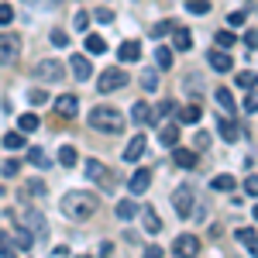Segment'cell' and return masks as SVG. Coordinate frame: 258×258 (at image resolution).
Returning a JSON list of instances; mask_svg holds the SVG:
<instances>
[{"label":"cell","instance_id":"6da1fadb","mask_svg":"<svg viewBox=\"0 0 258 258\" xmlns=\"http://www.w3.org/2000/svg\"><path fill=\"white\" fill-rule=\"evenodd\" d=\"M62 214L69 220H86L93 217V210H97V197L93 193H80V189H73V193H66L62 197Z\"/></svg>","mask_w":258,"mask_h":258},{"label":"cell","instance_id":"7a4b0ae2","mask_svg":"<svg viewBox=\"0 0 258 258\" xmlns=\"http://www.w3.org/2000/svg\"><path fill=\"white\" fill-rule=\"evenodd\" d=\"M90 124L97 131H103V135H120L124 131V114L117 107H93L90 110Z\"/></svg>","mask_w":258,"mask_h":258},{"label":"cell","instance_id":"3957f363","mask_svg":"<svg viewBox=\"0 0 258 258\" xmlns=\"http://www.w3.org/2000/svg\"><path fill=\"white\" fill-rule=\"evenodd\" d=\"M18 52H21V35L4 31L0 35V66H11V62L18 59Z\"/></svg>","mask_w":258,"mask_h":258},{"label":"cell","instance_id":"277c9868","mask_svg":"<svg viewBox=\"0 0 258 258\" xmlns=\"http://www.w3.org/2000/svg\"><path fill=\"white\" fill-rule=\"evenodd\" d=\"M120 86H127V73H124V69H107V73H100V80H97L100 93H114Z\"/></svg>","mask_w":258,"mask_h":258},{"label":"cell","instance_id":"5b68a950","mask_svg":"<svg viewBox=\"0 0 258 258\" xmlns=\"http://www.w3.org/2000/svg\"><path fill=\"white\" fill-rule=\"evenodd\" d=\"M83 172H86V179H93V182H100V186H114V176H107V165L97 162V159L83 162Z\"/></svg>","mask_w":258,"mask_h":258},{"label":"cell","instance_id":"8992f818","mask_svg":"<svg viewBox=\"0 0 258 258\" xmlns=\"http://www.w3.org/2000/svg\"><path fill=\"white\" fill-rule=\"evenodd\" d=\"M172 207H176L179 217H189L193 214V189L189 186H179L176 193H172Z\"/></svg>","mask_w":258,"mask_h":258},{"label":"cell","instance_id":"52a82bcc","mask_svg":"<svg viewBox=\"0 0 258 258\" xmlns=\"http://www.w3.org/2000/svg\"><path fill=\"white\" fill-rule=\"evenodd\" d=\"M35 76L38 80H48V83H59L66 73H62V66L59 62H52V59H41L38 66H35Z\"/></svg>","mask_w":258,"mask_h":258},{"label":"cell","instance_id":"ba28073f","mask_svg":"<svg viewBox=\"0 0 258 258\" xmlns=\"http://www.w3.org/2000/svg\"><path fill=\"white\" fill-rule=\"evenodd\" d=\"M207 62H210V69H217V73H231V69H234V59H231L220 45L207 52Z\"/></svg>","mask_w":258,"mask_h":258},{"label":"cell","instance_id":"9c48e42d","mask_svg":"<svg viewBox=\"0 0 258 258\" xmlns=\"http://www.w3.org/2000/svg\"><path fill=\"white\" fill-rule=\"evenodd\" d=\"M197 251H200V238H197V234H179L176 244H172V255H179V258L197 255Z\"/></svg>","mask_w":258,"mask_h":258},{"label":"cell","instance_id":"30bf717a","mask_svg":"<svg viewBox=\"0 0 258 258\" xmlns=\"http://www.w3.org/2000/svg\"><path fill=\"white\" fill-rule=\"evenodd\" d=\"M148 186H152V172H148V169H138L135 176L127 179V189H131L135 197H141V193H145Z\"/></svg>","mask_w":258,"mask_h":258},{"label":"cell","instance_id":"8fae6325","mask_svg":"<svg viewBox=\"0 0 258 258\" xmlns=\"http://www.w3.org/2000/svg\"><path fill=\"white\" fill-rule=\"evenodd\" d=\"M76 110H80V100L73 97V93H66V97L55 100V114H59V117H76Z\"/></svg>","mask_w":258,"mask_h":258},{"label":"cell","instance_id":"7c38bea8","mask_svg":"<svg viewBox=\"0 0 258 258\" xmlns=\"http://www.w3.org/2000/svg\"><path fill=\"white\" fill-rule=\"evenodd\" d=\"M145 135H135V138L127 141V148H124V162H138L141 155H145Z\"/></svg>","mask_w":258,"mask_h":258},{"label":"cell","instance_id":"4fadbf2b","mask_svg":"<svg viewBox=\"0 0 258 258\" xmlns=\"http://www.w3.org/2000/svg\"><path fill=\"white\" fill-rule=\"evenodd\" d=\"M141 227H145V234H159L162 231V220L152 207H141Z\"/></svg>","mask_w":258,"mask_h":258},{"label":"cell","instance_id":"5bb4252c","mask_svg":"<svg viewBox=\"0 0 258 258\" xmlns=\"http://www.w3.org/2000/svg\"><path fill=\"white\" fill-rule=\"evenodd\" d=\"M193 48V35L186 28H172V52H189Z\"/></svg>","mask_w":258,"mask_h":258},{"label":"cell","instance_id":"9a60e30c","mask_svg":"<svg viewBox=\"0 0 258 258\" xmlns=\"http://www.w3.org/2000/svg\"><path fill=\"white\" fill-rule=\"evenodd\" d=\"M69 69H73L76 80H90L93 76V66H90V59H83V55H73L69 59Z\"/></svg>","mask_w":258,"mask_h":258},{"label":"cell","instance_id":"2e32d148","mask_svg":"<svg viewBox=\"0 0 258 258\" xmlns=\"http://www.w3.org/2000/svg\"><path fill=\"white\" fill-rule=\"evenodd\" d=\"M214 103H217V110H224L227 117L238 110V107H234V97H231V90H224V86H220L217 93H214Z\"/></svg>","mask_w":258,"mask_h":258},{"label":"cell","instance_id":"e0dca14e","mask_svg":"<svg viewBox=\"0 0 258 258\" xmlns=\"http://www.w3.org/2000/svg\"><path fill=\"white\" fill-rule=\"evenodd\" d=\"M172 162H176L179 169H193L197 165V152H189V148H172Z\"/></svg>","mask_w":258,"mask_h":258},{"label":"cell","instance_id":"ac0fdd59","mask_svg":"<svg viewBox=\"0 0 258 258\" xmlns=\"http://www.w3.org/2000/svg\"><path fill=\"white\" fill-rule=\"evenodd\" d=\"M159 141L169 145V148H176L179 145V124H162L159 127Z\"/></svg>","mask_w":258,"mask_h":258},{"label":"cell","instance_id":"d6986e66","mask_svg":"<svg viewBox=\"0 0 258 258\" xmlns=\"http://www.w3.org/2000/svg\"><path fill=\"white\" fill-rule=\"evenodd\" d=\"M117 59L120 62H138L141 59V45H138V41H124L120 52H117Z\"/></svg>","mask_w":258,"mask_h":258},{"label":"cell","instance_id":"ffe728a7","mask_svg":"<svg viewBox=\"0 0 258 258\" xmlns=\"http://www.w3.org/2000/svg\"><path fill=\"white\" fill-rule=\"evenodd\" d=\"M131 120H135V124H152V107H148L145 100H138V103L131 107Z\"/></svg>","mask_w":258,"mask_h":258},{"label":"cell","instance_id":"44dd1931","mask_svg":"<svg viewBox=\"0 0 258 258\" xmlns=\"http://www.w3.org/2000/svg\"><path fill=\"white\" fill-rule=\"evenodd\" d=\"M200 117H203L200 103H189V107H182V110H179V124H200Z\"/></svg>","mask_w":258,"mask_h":258},{"label":"cell","instance_id":"7402d4cb","mask_svg":"<svg viewBox=\"0 0 258 258\" xmlns=\"http://www.w3.org/2000/svg\"><path fill=\"white\" fill-rule=\"evenodd\" d=\"M31 244H35V231H28V227H24V231L14 234V248H18L21 255H24V251H31Z\"/></svg>","mask_w":258,"mask_h":258},{"label":"cell","instance_id":"603a6c76","mask_svg":"<svg viewBox=\"0 0 258 258\" xmlns=\"http://www.w3.org/2000/svg\"><path fill=\"white\" fill-rule=\"evenodd\" d=\"M238 241L248 248V251H251V255H258V234L251 231V227H241V231H238Z\"/></svg>","mask_w":258,"mask_h":258},{"label":"cell","instance_id":"cb8c5ba5","mask_svg":"<svg viewBox=\"0 0 258 258\" xmlns=\"http://www.w3.org/2000/svg\"><path fill=\"white\" fill-rule=\"evenodd\" d=\"M220 135H224V141H238L241 138V127L227 117V114H224V120H220Z\"/></svg>","mask_w":258,"mask_h":258},{"label":"cell","instance_id":"d4e9b609","mask_svg":"<svg viewBox=\"0 0 258 258\" xmlns=\"http://www.w3.org/2000/svg\"><path fill=\"white\" fill-rule=\"evenodd\" d=\"M24 227H31L35 234H45V217H41L38 210H28L24 214Z\"/></svg>","mask_w":258,"mask_h":258},{"label":"cell","instance_id":"484cf974","mask_svg":"<svg viewBox=\"0 0 258 258\" xmlns=\"http://www.w3.org/2000/svg\"><path fill=\"white\" fill-rule=\"evenodd\" d=\"M169 114H176V103H172V100H162L159 107L152 110V124H159V120H162V117H169Z\"/></svg>","mask_w":258,"mask_h":258},{"label":"cell","instance_id":"4316f807","mask_svg":"<svg viewBox=\"0 0 258 258\" xmlns=\"http://www.w3.org/2000/svg\"><path fill=\"white\" fill-rule=\"evenodd\" d=\"M28 162H31V165H38V169H48V155L41 152L38 145H31V148H28Z\"/></svg>","mask_w":258,"mask_h":258},{"label":"cell","instance_id":"83f0119b","mask_svg":"<svg viewBox=\"0 0 258 258\" xmlns=\"http://www.w3.org/2000/svg\"><path fill=\"white\" fill-rule=\"evenodd\" d=\"M138 80H141V86H145V90H159V73H155V69H141Z\"/></svg>","mask_w":258,"mask_h":258},{"label":"cell","instance_id":"f1b7e54d","mask_svg":"<svg viewBox=\"0 0 258 258\" xmlns=\"http://www.w3.org/2000/svg\"><path fill=\"white\" fill-rule=\"evenodd\" d=\"M135 214H138V203H135V200H120L117 203V217L120 220H131Z\"/></svg>","mask_w":258,"mask_h":258},{"label":"cell","instance_id":"f546056e","mask_svg":"<svg viewBox=\"0 0 258 258\" xmlns=\"http://www.w3.org/2000/svg\"><path fill=\"white\" fill-rule=\"evenodd\" d=\"M76 159H80V155H76V148H73V145H62V148H59V162L66 165V169H73Z\"/></svg>","mask_w":258,"mask_h":258},{"label":"cell","instance_id":"4dcf8cb0","mask_svg":"<svg viewBox=\"0 0 258 258\" xmlns=\"http://www.w3.org/2000/svg\"><path fill=\"white\" fill-rule=\"evenodd\" d=\"M155 69H172V48L162 45L159 52H155Z\"/></svg>","mask_w":258,"mask_h":258},{"label":"cell","instance_id":"1f68e13d","mask_svg":"<svg viewBox=\"0 0 258 258\" xmlns=\"http://www.w3.org/2000/svg\"><path fill=\"white\" fill-rule=\"evenodd\" d=\"M4 148H11V152L24 148V131H11V135H4Z\"/></svg>","mask_w":258,"mask_h":258},{"label":"cell","instance_id":"d6a6232c","mask_svg":"<svg viewBox=\"0 0 258 258\" xmlns=\"http://www.w3.org/2000/svg\"><path fill=\"white\" fill-rule=\"evenodd\" d=\"M18 127L24 131V135H31V131H38V117H35V114H21V117H18Z\"/></svg>","mask_w":258,"mask_h":258},{"label":"cell","instance_id":"836d02e7","mask_svg":"<svg viewBox=\"0 0 258 258\" xmlns=\"http://www.w3.org/2000/svg\"><path fill=\"white\" fill-rule=\"evenodd\" d=\"M210 186H214V193H231V189H234V179L231 176H217Z\"/></svg>","mask_w":258,"mask_h":258},{"label":"cell","instance_id":"e575fe53","mask_svg":"<svg viewBox=\"0 0 258 258\" xmlns=\"http://www.w3.org/2000/svg\"><path fill=\"white\" fill-rule=\"evenodd\" d=\"M103 48H107V41L100 38V35H90V38H86V52H90V55H100Z\"/></svg>","mask_w":258,"mask_h":258},{"label":"cell","instance_id":"d590c367","mask_svg":"<svg viewBox=\"0 0 258 258\" xmlns=\"http://www.w3.org/2000/svg\"><path fill=\"white\" fill-rule=\"evenodd\" d=\"M234 83H238L241 90H251V86H258V73H238Z\"/></svg>","mask_w":258,"mask_h":258},{"label":"cell","instance_id":"8d00e7d4","mask_svg":"<svg viewBox=\"0 0 258 258\" xmlns=\"http://www.w3.org/2000/svg\"><path fill=\"white\" fill-rule=\"evenodd\" d=\"M186 11L189 14H210V4L207 0H186Z\"/></svg>","mask_w":258,"mask_h":258},{"label":"cell","instance_id":"74e56055","mask_svg":"<svg viewBox=\"0 0 258 258\" xmlns=\"http://www.w3.org/2000/svg\"><path fill=\"white\" fill-rule=\"evenodd\" d=\"M172 28H176V24H172V21H159V24H155V28H152V38H165V35H169V31H172Z\"/></svg>","mask_w":258,"mask_h":258},{"label":"cell","instance_id":"f35d334b","mask_svg":"<svg viewBox=\"0 0 258 258\" xmlns=\"http://www.w3.org/2000/svg\"><path fill=\"white\" fill-rule=\"evenodd\" d=\"M93 18H97L100 24H110V21H114V11H107V7H97V11H93Z\"/></svg>","mask_w":258,"mask_h":258},{"label":"cell","instance_id":"ab89813d","mask_svg":"<svg viewBox=\"0 0 258 258\" xmlns=\"http://www.w3.org/2000/svg\"><path fill=\"white\" fill-rule=\"evenodd\" d=\"M14 21V7L11 4H0V24H11Z\"/></svg>","mask_w":258,"mask_h":258},{"label":"cell","instance_id":"60d3db41","mask_svg":"<svg viewBox=\"0 0 258 258\" xmlns=\"http://www.w3.org/2000/svg\"><path fill=\"white\" fill-rule=\"evenodd\" d=\"M217 45L220 48H231V45H234V35H231V31H217Z\"/></svg>","mask_w":258,"mask_h":258},{"label":"cell","instance_id":"b9f144b4","mask_svg":"<svg viewBox=\"0 0 258 258\" xmlns=\"http://www.w3.org/2000/svg\"><path fill=\"white\" fill-rule=\"evenodd\" d=\"M244 193H248V197H258V176L244 179Z\"/></svg>","mask_w":258,"mask_h":258},{"label":"cell","instance_id":"7bdbcfd3","mask_svg":"<svg viewBox=\"0 0 258 258\" xmlns=\"http://www.w3.org/2000/svg\"><path fill=\"white\" fill-rule=\"evenodd\" d=\"M48 38H52V45H55V48H66V45H69V35H62V31H52Z\"/></svg>","mask_w":258,"mask_h":258},{"label":"cell","instance_id":"ee69618b","mask_svg":"<svg viewBox=\"0 0 258 258\" xmlns=\"http://www.w3.org/2000/svg\"><path fill=\"white\" fill-rule=\"evenodd\" d=\"M244 110H248V114H255V110H258V90L244 97Z\"/></svg>","mask_w":258,"mask_h":258},{"label":"cell","instance_id":"f6af8a7d","mask_svg":"<svg viewBox=\"0 0 258 258\" xmlns=\"http://www.w3.org/2000/svg\"><path fill=\"white\" fill-rule=\"evenodd\" d=\"M244 48H258V31H251V28L244 31Z\"/></svg>","mask_w":258,"mask_h":258},{"label":"cell","instance_id":"bcb514c9","mask_svg":"<svg viewBox=\"0 0 258 258\" xmlns=\"http://www.w3.org/2000/svg\"><path fill=\"white\" fill-rule=\"evenodd\" d=\"M86 28H90V14L80 11V14H76V31H86Z\"/></svg>","mask_w":258,"mask_h":258},{"label":"cell","instance_id":"7dc6e473","mask_svg":"<svg viewBox=\"0 0 258 258\" xmlns=\"http://www.w3.org/2000/svg\"><path fill=\"white\" fill-rule=\"evenodd\" d=\"M28 100H31V103H48V93H45V90H31Z\"/></svg>","mask_w":258,"mask_h":258},{"label":"cell","instance_id":"c3c4849f","mask_svg":"<svg viewBox=\"0 0 258 258\" xmlns=\"http://www.w3.org/2000/svg\"><path fill=\"white\" fill-rule=\"evenodd\" d=\"M18 169H21V165H18L14 159H7V162H4V176H18Z\"/></svg>","mask_w":258,"mask_h":258},{"label":"cell","instance_id":"681fc988","mask_svg":"<svg viewBox=\"0 0 258 258\" xmlns=\"http://www.w3.org/2000/svg\"><path fill=\"white\" fill-rule=\"evenodd\" d=\"M244 18H248L244 11H234V14H231V24H244Z\"/></svg>","mask_w":258,"mask_h":258},{"label":"cell","instance_id":"f907efd6","mask_svg":"<svg viewBox=\"0 0 258 258\" xmlns=\"http://www.w3.org/2000/svg\"><path fill=\"white\" fill-rule=\"evenodd\" d=\"M162 255H165L162 248H148V251H145V258H162Z\"/></svg>","mask_w":258,"mask_h":258},{"label":"cell","instance_id":"816d5d0a","mask_svg":"<svg viewBox=\"0 0 258 258\" xmlns=\"http://www.w3.org/2000/svg\"><path fill=\"white\" fill-rule=\"evenodd\" d=\"M4 244H7V231H0V248H4Z\"/></svg>","mask_w":258,"mask_h":258},{"label":"cell","instance_id":"f5cc1de1","mask_svg":"<svg viewBox=\"0 0 258 258\" xmlns=\"http://www.w3.org/2000/svg\"><path fill=\"white\" fill-rule=\"evenodd\" d=\"M255 220H258V203H255Z\"/></svg>","mask_w":258,"mask_h":258}]
</instances>
